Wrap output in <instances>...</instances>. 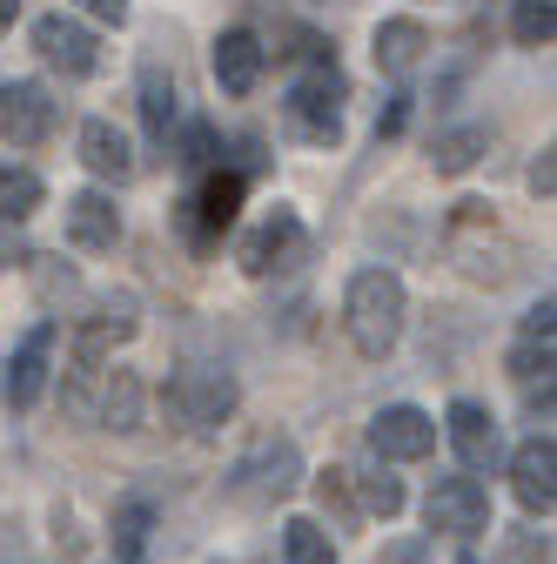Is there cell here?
<instances>
[{"label":"cell","instance_id":"6da1fadb","mask_svg":"<svg viewBox=\"0 0 557 564\" xmlns=\"http://www.w3.org/2000/svg\"><path fill=\"white\" fill-rule=\"evenodd\" d=\"M350 343L363 349V357H390L396 336H403V282L390 269H363L350 282Z\"/></svg>","mask_w":557,"mask_h":564},{"label":"cell","instance_id":"7a4b0ae2","mask_svg":"<svg viewBox=\"0 0 557 564\" xmlns=\"http://www.w3.org/2000/svg\"><path fill=\"white\" fill-rule=\"evenodd\" d=\"M162 403H168V416L182 431H216V423H229V410H236V377L208 370V364H188V370L168 377Z\"/></svg>","mask_w":557,"mask_h":564},{"label":"cell","instance_id":"3957f363","mask_svg":"<svg viewBox=\"0 0 557 564\" xmlns=\"http://www.w3.org/2000/svg\"><path fill=\"white\" fill-rule=\"evenodd\" d=\"M342 75L323 61V67H309V75L290 88V128L303 134V141H323V149H336L342 141Z\"/></svg>","mask_w":557,"mask_h":564},{"label":"cell","instance_id":"277c9868","mask_svg":"<svg viewBox=\"0 0 557 564\" xmlns=\"http://www.w3.org/2000/svg\"><path fill=\"white\" fill-rule=\"evenodd\" d=\"M430 531H450V538H477L483 524H491V490H483L477 477H437L430 505H424Z\"/></svg>","mask_w":557,"mask_h":564},{"label":"cell","instance_id":"5b68a950","mask_svg":"<svg viewBox=\"0 0 557 564\" xmlns=\"http://www.w3.org/2000/svg\"><path fill=\"white\" fill-rule=\"evenodd\" d=\"M370 451L390 457V464H416V457H430V451H437V423H430L424 410L396 403V410H383V416L370 423Z\"/></svg>","mask_w":557,"mask_h":564},{"label":"cell","instance_id":"8992f818","mask_svg":"<svg viewBox=\"0 0 557 564\" xmlns=\"http://www.w3.org/2000/svg\"><path fill=\"white\" fill-rule=\"evenodd\" d=\"M47 128H54L47 88H34V82H0V141L34 149V141H47Z\"/></svg>","mask_w":557,"mask_h":564},{"label":"cell","instance_id":"52a82bcc","mask_svg":"<svg viewBox=\"0 0 557 564\" xmlns=\"http://www.w3.org/2000/svg\"><path fill=\"white\" fill-rule=\"evenodd\" d=\"M296 477H303V457H296V444H262L249 464H236V498H290L296 490Z\"/></svg>","mask_w":557,"mask_h":564},{"label":"cell","instance_id":"ba28073f","mask_svg":"<svg viewBox=\"0 0 557 564\" xmlns=\"http://www.w3.org/2000/svg\"><path fill=\"white\" fill-rule=\"evenodd\" d=\"M34 47L61 67V75H95V61H101L95 34H88L81 21H67V14H41V21H34Z\"/></svg>","mask_w":557,"mask_h":564},{"label":"cell","instance_id":"9c48e42d","mask_svg":"<svg viewBox=\"0 0 557 564\" xmlns=\"http://www.w3.org/2000/svg\"><path fill=\"white\" fill-rule=\"evenodd\" d=\"M511 490H517L524 511H550V505H557V444H550V437L517 444V457H511Z\"/></svg>","mask_w":557,"mask_h":564},{"label":"cell","instance_id":"30bf717a","mask_svg":"<svg viewBox=\"0 0 557 564\" xmlns=\"http://www.w3.org/2000/svg\"><path fill=\"white\" fill-rule=\"evenodd\" d=\"M47 370H54V323L28 329V336H21V349L8 357V403H14V410H28V403L41 397Z\"/></svg>","mask_w":557,"mask_h":564},{"label":"cell","instance_id":"8fae6325","mask_svg":"<svg viewBox=\"0 0 557 564\" xmlns=\"http://www.w3.org/2000/svg\"><path fill=\"white\" fill-rule=\"evenodd\" d=\"M67 236H75V249H114L121 242V208L101 188H81L67 202Z\"/></svg>","mask_w":557,"mask_h":564},{"label":"cell","instance_id":"7c38bea8","mask_svg":"<svg viewBox=\"0 0 557 564\" xmlns=\"http://www.w3.org/2000/svg\"><path fill=\"white\" fill-rule=\"evenodd\" d=\"M262 61H269V47L249 28H229L216 41V82H222V95H249L262 82Z\"/></svg>","mask_w":557,"mask_h":564},{"label":"cell","instance_id":"4fadbf2b","mask_svg":"<svg viewBox=\"0 0 557 564\" xmlns=\"http://www.w3.org/2000/svg\"><path fill=\"white\" fill-rule=\"evenodd\" d=\"M303 249V229H296V216H290V208H275V216L242 242V269L249 275H269V269H283L290 256Z\"/></svg>","mask_w":557,"mask_h":564},{"label":"cell","instance_id":"5bb4252c","mask_svg":"<svg viewBox=\"0 0 557 564\" xmlns=\"http://www.w3.org/2000/svg\"><path fill=\"white\" fill-rule=\"evenodd\" d=\"M450 444H457V457L470 464V470H483V464H491L498 457V423H491V410H483V403H450Z\"/></svg>","mask_w":557,"mask_h":564},{"label":"cell","instance_id":"9a60e30c","mask_svg":"<svg viewBox=\"0 0 557 564\" xmlns=\"http://www.w3.org/2000/svg\"><path fill=\"white\" fill-rule=\"evenodd\" d=\"M81 162H88L95 175H108V182H128V175H134L128 134H121L114 121H88V128H81Z\"/></svg>","mask_w":557,"mask_h":564},{"label":"cell","instance_id":"2e32d148","mask_svg":"<svg viewBox=\"0 0 557 564\" xmlns=\"http://www.w3.org/2000/svg\"><path fill=\"white\" fill-rule=\"evenodd\" d=\"M236 208H242V175H208L201 195H195V223L201 236H222L236 223Z\"/></svg>","mask_w":557,"mask_h":564},{"label":"cell","instance_id":"e0dca14e","mask_svg":"<svg viewBox=\"0 0 557 564\" xmlns=\"http://www.w3.org/2000/svg\"><path fill=\"white\" fill-rule=\"evenodd\" d=\"M424 47H430V34L416 21H383L376 28V67H390V75H409V67L424 61Z\"/></svg>","mask_w":557,"mask_h":564},{"label":"cell","instance_id":"ac0fdd59","mask_svg":"<svg viewBox=\"0 0 557 564\" xmlns=\"http://www.w3.org/2000/svg\"><path fill=\"white\" fill-rule=\"evenodd\" d=\"M283 564H336L329 531L309 524V518H290V524H283Z\"/></svg>","mask_w":557,"mask_h":564},{"label":"cell","instance_id":"d6986e66","mask_svg":"<svg viewBox=\"0 0 557 564\" xmlns=\"http://www.w3.org/2000/svg\"><path fill=\"white\" fill-rule=\"evenodd\" d=\"M41 175L34 169H0V216H8V223H21V216H34V208H41Z\"/></svg>","mask_w":557,"mask_h":564},{"label":"cell","instance_id":"ffe728a7","mask_svg":"<svg viewBox=\"0 0 557 564\" xmlns=\"http://www.w3.org/2000/svg\"><path fill=\"white\" fill-rule=\"evenodd\" d=\"M149 531H155V511H149V505H121V511H114V551H121L128 564H142Z\"/></svg>","mask_w":557,"mask_h":564},{"label":"cell","instance_id":"44dd1931","mask_svg":"<svg viewBox=\"0 0 557 564\" xmlns=\"http://www.w3.org/2000/svg\"><path fill=\"white\" fill-rule=\"evenodd\" d=\"M142 115L168 141V128H175V82H162V67H149V75H142Z\"/></svg>","mask_w":557,"mask_h":564},{"label":"cell","instance_id":"7402d4cb","mask_svg":"<svg viewBox=\"0 0 557 564\" xmlns=\"http://www.w3.org/2000/svg\"><path fill=\"white\" fill-rule=\"evenodd\" d=\"M477 149H483V128H457V134H444V141H437L430 155H437V169H444V175H463V169L477 162Z\"/></svg>","mask_w":557,"mask_h":564},{"label":"cell","instance_id":"603a6c76","mask_svg":"<svg viewBox=\"0 0 557 564\" xmlns=\"http://www.w3.org/2000/svg\"><path fill=\"white\" fill-rule=\"evenodd\" d=\"M517 41L524 47H550V28H557V14H550V0H517Z\"/></svg>","mask_w":557,"mask_h":564},{"label":"cell","instance_id":"cb8c5ba5","mask_svg":"<svg viewBox=\"0 0 557 564\" xmlns=\"http://www.w3.org/2000/svg\"><path fill=\"white\" fill-rule=\"evenodd\" d=\"M363 505H370L376 518H396V511H403V484H396V477H363Z\"/></svg>","mask_w":557,"mask_h":564},{"label":"cell","instance_id":"d4e9b609","mask_svg":"<svg viewBox=\"0 0 557 564\" xmlns=\"http://www.w3.org/2000/svg\"><path fill=\"white\" fill-rule=\"evenodd\" d=\"M511 370H517V377H537V370L550 377V343H531V336H524L517 357H511Z\"/></svg>","mask_w":557,"mask_h":564},{"label":"cell","instance_id":"484cf974","mask_svg":"<svg viewBox=\"0 0 557 564\" xmlns=\"http://www.w3.org/2000/svg\"><path fill=\"white\" fill-rule=\"evenodd\" d=\"M550 329H557V303L544 296V303H537V310L524 316V336H531V343H550Z\"/></svg>","mask_w":557,"mask_h":564},{"label":"cell","instance_id":"4316f807","mask_svg":"<svg viewBox=\"0 0 557 564\" xmlns=\"http://www.w3.org/2000/svg\"><path fill=\"white\" fill-rule=\"evenodd\" d=\"M403 121H409V95H390V108L376 115V134H403Z\"/></svg>","mask_w":557,"mask_h":564},{"label":"cell","instance_id":"83f0119b","mask_svg":"<svg viewBox=\"0 0 557 564\" xmlns=\"http://www.w3.org/2000/svg\"><path fill=\"white\" fill-rule=\"evenodd\" d=\"M75 8H88L95 21H114V28L128 21V0H75Z\"/></svg>","mask_w":557,"mask_h":564},{"label":"cell","instance_id":"f1b7e54d","mask_svg":"<svg viewBox=\"0 0 557 564\" xmlns=\"http://www.w3.org/2000/svg\"><path fill=\"white\" fill-rule=\"evenodd\" d=\"M531 188H537V195H550V188H557V169H550V149H544V162L531 169Z\"/></svg>","mask_w":557,"mask_h":564},{"label":"cell","instance_id":"f546056e","mask_svg":"<svg viewBox=\"0 0 557 564\" xmlns=\"http://www.w3.org/2000/svg\"><path fill=\"white\" fill-rule=\"evenodd\" d=\"M0 256H21V229L14 223H0Z\"/></svg>","mask_w":557,"mask_h":564},{"label":"cell","instance_id":"4dcf8cb0","mask_svg":"<svg viewBox=\"0 0 557 564\" xmlns=\"http://www.w3.org/2000/svg\"><path fill=\"white\" fill-rule=\"evenodd\" d=\"M14 14H21V0H0V34L14 28Z\"/></svg>","mask_w":557,"mask_h":564},{"label":"cell","instance_id":"1f68e13d","mask_svg":"<svg viewBox=\"0 0 557 564\" xmlns=\"http://www.w3.org/2000/svg\"><path fill=\"white\" fill-rule=\"evenodd\" d=\"M457 564H483V557H470V551H463V557H457Z\"/></svg>","mask_w":557,"mask_h":564}]
</instances>
